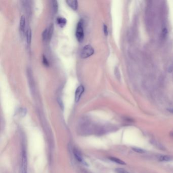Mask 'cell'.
Here are the masks:
<instances>
[{
	"instance_id": "6da1fadb",
	"label": "cell",
	"mask_w": 173,
	"mask_h": 173,
	"mask_svg": "<svg viewBox=\"0 0 173 173\" xmlns=\"http://www.w3.org/2000/svg\"><path fill=\"white\" fill-rule=\"evenodd\" d=\"M76 36L77 39L79 42H82L84 39V31H83V22L82 19L80 20L77 23Z\"/></svg>"
},
{
	"instance_id": "7a4b0ae2",
	"label": "cell",
	"mask_w": 173,
	"mask_h": 173,
	"mask_svg": "<svg viewBox=\"0 0 173 173\" xmlns=\"http://www.w3.org/2000/svg\"><path fill=\"white\" fill-rule=\"evenodd\" d=\"M94 49L90 45L85 46L81 52V57L83 58H87L94 53Z\"/></svg>"
},
{
	"instance_id": "3957f363",
	"label": "cell",
	"mask_w": 173,
	"mask_h": 173,
	"mask_svg": "<svg viewBox=\"0 0 173 173\" xmlns=\"http://www.w3.org/2000/svg\"><path fill=\"white\" fill-rule=\"evenodd\" d=\"M28 169V160L27 153L25 150H23L22 152L21 158V173H27Z\"/></svg>"
},
{
	"instance_id": "277c9868",
	"label": "cell",
	"mask_w": 173,
	"mask_h": 173,
	"mask_svg": "<svg viewBox=\"0 0 173 173\" xmlns=\"http://www.w3.org/2000/svg\"><path fill=\"white\" fill-rule=\"evenodd\" d=\"M84 91V88L82 85H80L77 87L75 92V100L76 102H78L80 100V97L82 93H83Z\"/></svg>"
},
{
	"instance_id": "5b68a950",
	"label": "cell",
	"mask_w": 173,
	"mask_h": 173,
	"mask_svg": "<svg viewBox=\"0 0 173 173\" xmlns=\"http://www.w3.org/2000/svg\"><path fill=\"white\" fill-rule=\"evenodd\" d=\"M73 154L74 155V157H75L76 159L80 163L83 162V159L82 155H81L79 150L76 148H74L73 149Z\"/></svg>"
},
{
	"instance_id": "8992f818",
	"label": "cell",
	"mask_w": 173,
	"mask_h": 173,
	"mask_svg": "<svg viewBox=\"0 0 173 173\" xmlns=\"http://www.w3.org/2000/svg\"><path fill=\"white\" fill-rule=\"evenodd\" d=\"M68 5L73 10H76L78 8V1L76 0H67L66 1Z\"/></svg>"
},
{
	"instance_id": "52a82bcc",
	"label": "cell",
	"mask_w": 173,
	"mask_h": 173,
	"mask_svg": "<svg viewBox=\"0 0 173 173\" xmlns=\"http://www.w3.org/2000/svg\"><path fill=\"white\" fill-rule=\"evenodd\" d=\"M158 159L160 162H169L172 159V157L169 155H161L158 156Z\"/></svg>"
},
{
	"instance_id": "ba28073f",
	"label": "cell",
	"mask_w": 173,
	"mask_h": 173,
	"mask_svg": "<svg viewBox=\"0 0 173 173\" xmlns=\"http://www.w3.org/2000/svg\"><path fill=\"white\" fill-rule=\"evenodd\" d=\"M56 22L60 27L63 28L66 26L67 20L66 18L63 17H58L56 19Z\"/></svg>"
},
{
	"instance_id": "9c48e42d",
	"label": "cell",
	"mask_w": 173,
	"mask_h": 173,
	"mask_svg": "<svg viewBox=\"0 0 173 173\" xmlns=\"http://www.w3.org/2000/svg\"><path fill=\"white\" fill-rule=\"evenodd\" d=\"M109 159L110 160H111L112 162H114V163L118 164L119 165H126V163L124 161H123V160H122L121 159L118 158H116V157H109Z\"/></svg>"
},
{
	"instance_id": "30bf717a",
	"label": "cell",
	"mask_w": 173,
	"mask_h": 173,
	"mask_svg": "<svg viewBox=\"0 0 173 173\" xmlns=\"http://www.w3.org/2000/svg\"><path fill=\"white\" fill-rule=\"evenodd\" d=\"M19 27H20V29L21 31L23 32L26 27V18H25V17H24L23 15H22L20 18Z\"/></svg>"
},
{
	"instance_id": "8fae6325",
	"label": "cell",
	"mask_w": 173,
	"mask_h": 173,
	"mask_svg": "<svg viewBox=\"0 0 173 173\" xmlns=\"http://www.w3.org/2000/svg\"><path fill=\"white\" fill-rule=\"evenodd\" d=\"M48 30V40H50L52 37V35L53 32V24H50Z\"/></svg>"
},
{
	"instance_id": "7c38bea8",
	"label": "cell",
	"mask_w": 173,
	"mask_h": 173,
	"mask_svg": "<svg viewBox=\"0 0 173 173\" xmlns=\"http://www.w3.org/2000/svg\"><path fill=\"white\" fill-rule=\"evenodd\" d=\"M27 43L29 45L31 44V39H32V31L30 29V28H28L27 31Z\"/></svg>"
},
{
	"instance_id": "4fadbf2b",
	"label": "cell",
	"mask_w": 173,
	"mask_h": 173,
	"mask_svg": "<svg viewBox=\"0 0 173 173\" xmlns=\"http://www.w3.org/2000/svg\"><path fill=\"white\" fill-rule=\"evenodd\" d=\"M132 150L134 151L135 152H137L138 153H145V151L144 150H143V149H142V148H138V147H132Z\"/></svg>"
},
{
	"instance_id": "5bb4252c",
	"label": "cell",
	"mask_w": 173,
	"mask_h": 173,
	"mask_svg": "<svg viewBox=\"0 0 173 173\" xmlns=\"http://www.w3.org/2000/svg\"><path fill=\"white\" fill-rule=\"evenodd\" d=\"M27 109L25 108H20L18 111V113L19 115L22 117H24L26 116L27 114Z\"/></svg>"
},
{
	"instance_id": "9a60e30c",
	"label": "cell",
	"mask_w": 173,
	"mask_h": 173,
	"mask_svg": "<svg viewBox=\"0 0 173 173\" xmlns=\"http://www.w3.org/2000/svg\"><path fill=\"white\" fill-rule=\"evenodd\" d=\"M52 6H53V10L54 12V13H56L58 11V3L56 1H52Z\"/></svg>"
},
{
	"instance_id": "2e32d148",
	"label": "cell",
	"mask_w": 173,
	"mask_h": 173,
	"mask_svg": "<svg viewBox=\"0 0 173 173\" xmlns=\"http://www.w3.org/2000/svg\"><path fill=\"white\" fill-rule=\"evenodd\" d=\"M115 171L116 173H130L126 170L122 168H116L115 170Z\"/></svg>"
},
{
	"instance_id": "e0dca14e",
	"label": "cell",
	"mask_w": 173,
	"mask_h": 173,
	"mask_svg": "<svg viewBox=\"0 0 173 173\" xmlns=\"http://www.w3.org/2000/svg\"><path fill=\"white\" fill-rule=\"evenodd\" d=\"M42 38L43 40L46 41V40H48V30L47 29H45L43 33H42Z\"/></svg>"
},
{
	"instance_id": "ac0fdd59",
	"label": "cell",
	"mask_w": 173,
	"mask_h": 173,
	"mask_svg": "<svg viewBox=\"0 0 173 173\" xmlns=\"http://www.w3.org/2000/svg\"><path fill=\"white\" fill-rule=\"evenodd\" d=\"M43 64H44L45 66H47V67L49 66V64L48 63V61L47 59V58H46L45 56H44V55H43Z\"/></svg>"
},
{
	"instance_id": "d6986e66",
	"label": "cell",
	"mask_w": 173,
	"mask_h": 173,
	"mask_svg": "<svg viewBox=\"0 0 173 173\" xmlns=\"http://www.w3.org/2000/svg\"><path fill=\"white\" fill-rule=\"evenodd\" d=\"M104 34L106 36H107L108 35V29H107V27L105 24L104 25Z\"/></svg>"
},
{
	"instance_id": "ffe728a7",
	"label": "cell",
	"mask_w": 173,
	"mask_h": 173,
	"mask_svg": "<svg viewBox=\"0 0 173 173\" xmlns=\"http://www.w3.org/2000/svg\"><path fill=\"white\" fill-rule=\"evenodd\" d=\"M168 110L170 111V112L173 113V109H169Z\"/></svg>"
},
{
	"instance_id": "44dd1931",
	"label": "cell",
	"mask_w": 173,
	"mask_h": 173,
	"mask_svg": "<svg viewBox=\"0 0 173 173\" xmlns=\"http://www.w3.org/2000/svg\"><path fill=\"white\" fill-rule=\"evenodd\" d=\"M170 135H171V137H173V131H171V132H170Z\"/></svg>"
}]
</instances>
